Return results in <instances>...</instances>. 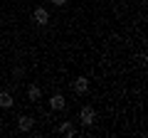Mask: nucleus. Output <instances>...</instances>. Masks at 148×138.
Listing matches in <instances>:
<instances>
[{"label":"nucleus","instance_id":"4","mask_svg":"<svg viewBox=\"0 0 148 138\" xmlns=\"http://www.w3.org/2000/svg\"><path fill=\"white\" fill-rule=\"evenodd\" d=\"M49 106H52L54 111H62V109H64V96L62 94H54L52 99H49Z\"/></svg>","mask_w":148,"mask_h":138},{"label":"nucleus","instance_id":"5","mask_svg":"<svg viewBox=\"0 0 148 138\" xmlns=\"http://www.w3.org/2000/svg\"><path fill=\"white\" fill-rule=\"evenodd\" d=\"M12 104H15V99H12L8 91H0V109H10Z\"/></svg>","mask_w":148,"mask_h":138},{"label":"nucleus","instance_id":"2","mask_svg":"<svg viewBox=\"0 0 148 138\" xmlns=\"http://www.w3.org/2000/svg\"><path fill=\"white\" fill-rule=\"evenodd\" d=\"M79 116H82V123H86V126H91V123L96 121V113H94V109H91V106H84Z\"/></svg>","mask_w":148,"mask_h":138},{"label":"nucleus","instance_id":"3","mask_svg":"<svg viewBox=\"0 0 148 138\" xmlns=\"http://www.w3.org/2000/svg\"><path fill=\"white\" fill-rule=\"evenodd\" d=\"M74 91H77V94H86V91H89V81L84 79V77H79V79H74Z\"/></svg>","mask_w":148,"mask_h":138},{"label":"nucleus","instance_id":"1","mask_svg":"<svg viewBox=\"0 0 148 138\" xmlns=\"http://www.w3.org/2000/svg\"><path fill=\"white\" fill-rule=\"evenodd\" d=\"M32 20H35L37 25H47V22H49V12L45 10V8H35V12H32Z\"/></svg>","mask_w":148,"mask_h":138},{"label":"nucleus","instance_id":"8","mask_svg":"<svg viewBox=\"0 0 148 138\" xmlns=\"http://www.w3.org/2000/svg\"><path fill=\"white\" fill-rule=\"evenodd\" d=\"M27 96H30V99H32V101H37V99H40V89H37V86H35V84H32V86H30V89H27Z\"/></svg>","mask_w":148,"mask_h":138},{"label":"nucleus","instance_id":"6","mask_svg":"<svg viewBox=\"0 0 148 138\" xmlns=\"http://www.w3.org/2000/svg\"><path fill=\"white\" fill-rule=\"evenodd\" d=\"M32 123H35V121H32L30 116H22V118H20V123H17V126H20V131H30V128H32Z\"/></svg>","mask_w":148,"mask_h":138},{"label":"nucleus","instance_id":"7","mask_svg":"<svg viewBox=\"0 0 148 138\" xmlns=\"http://www.w3.org/2000/svg\"><path fill=\"white\" fill-rule=\"evenodd\" d=\"M59 133H62V136H74V126L69 121H64L62 126H59Z\"/></svg>","mask_w":148,"mask_h":138},{"label":"nucleus","instance_id":"9","mask_svg":"<svg viewBox=\"0 0 148 138\" xmlns=\"http://www.w3.org/2000/svg\"><path fill=\"white\" fill-rule=\"evenodd\" d=\"M52 3H54V5H67L69 0H52Z\"/></svg>","mask_w":148,"mask_h":138}]
</instances>
